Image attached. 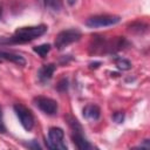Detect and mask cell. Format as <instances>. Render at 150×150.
<instances>
[{
	"instance_id": "obj_14",
	"label": "cell",
	"mask_w": 150,
	"mask_h": 150,
	"mask_svg": "<svg viewBox=\"0 0 150 150\" xmlns=\"http://www.w3.org/2000/svg\"><path fill=\"white\" fill-rule=\"evenodd\" d=\"M112 120H114L116 123H122V122L124 121V112H122V111H116V112H114Z\"/></svg>"
},
{
	"instance_id": "obj_1",
	"label": "cell",
	"mask_w": 150,
	"mask_h": 150,
	"mask_svg": "<svg viewBox=\"0 0 150 150\" xmlns=\"http://www.w3.org/2000/svg\"><path fill=\"white\" fill-rule=\"evenodd\" d=\"M48 27L46 25L29 26V27H20L14 34L9 38H0V43H25L32 41L47 32Z\"/></svg>"
},
{
	"instance_id": "obj_5",
	"label": "cell",
	"mask_w": 150,
	"mask_h": 150,
	"mask_svg": "<svg viewBox=\"0 0 150 150\" xmlns=\"http://www.w3.org/2000/svg\"><path fill=\"white\" fill-rule=\"evenodd\" d=\"M13 108H14V111L20 121V124L23 127V129L27 131L32 130L34 127V116H33L32 111L22 104H15Z\"/></svg>"
},
{
	"instance_id": "obj_10",
	"label": "cell",
	"mask_w": 150,
	"mask_h": 150,
	"mask_svg": "<svg viewBox=\"0 0 150 150\" xmlns=\"http://www.w3.org/2000/svg\"><path fill=\"white\" fill-rule=\"evenodd\" d=\"M0 57L1 59H5V60H8V61H12L19 66H25L26 64V60L19 55V54H15V53H9V52H4V50H0Z\"/></svg>"
},
{
	"instance_id": "obj_2",
	"label": "cell",
	"mask_w": 150,
	"mask_h": 150,
	"mask_svg": "<svg viewBox=\"0 0 150 150\" xmlns=\"http://www.w3.org/2000/svg\"><path fill=\"white\" fill-rule=\"evenodd\" d=\"M81 38V33L80 30L75 29V28H70V29H64L62 32H60L56 38H55V47L59 50L64 49L67 46L71 45L73 42L79 41Z\"/></svg>"
},
{
	"instance_id": "obj_19",
	"label": "cell",
	"mask_w": 150,
	"mask_h": 150,
	"mask_svg": "<svg viewBox=\"0 0 150 150\" xmlns=\"http://www.w3.org/2000/svg\"><path fill=\"white\" fill-rule=\"evenodd\" d=\"M101 64V62H91L90 63V68H97Z\"/></svg>"
},
{
	"instance_id": "obj_7",
	"label": "cell",
	"mask_w": 150,
	"mask_h": 150,
	"mask_svg": "<svg viewBox=\"0 0 150 150\" xmlns=\"http://www.w3.org/2000/svg\"><path fill=\"white\" fill-rule=\"evenodd\" d=\"M55 68H56V67H55L54 63L43 64V66L39 69V71H38V77H39L40 82H41V83H46V82H48V81L52 79L53 74H54Z\"/></svg>"
},
{
	"instance_id": "obj_21",
	"label": "cell",
	"mask_w": 150,
	"mask_h": 150,
	"mask_svg": "<svg viewBox=\"0 0 150 150\" xmlns=\"http://www.w3.org/2000/svg\"><path fill=\"white\" fill-rule=\"evenodd\" d=\"M38 1H40V2H42V4H45V0H38Z\"/></svg>"
},
{
	"instance_id": "obj_22",
	"label": "cell",
	"mask_w": 150,
	"mask_h": 150,
	"mask_svg": "<svg viewBox=\"0 0 150 150\" xmlns=\"http://www.w3.org/2000/svg\"><path fill=\"white\" fill-rule=\"evenodd\" d=\"M1 60H2V59H1V57H0V61H1Z\"/></svg>"
},
{
	"instance_id": "obj_23",
	"label": "cell",
	"mask_w": 150,
	"mask_h": 150,
	"mask_svg": "<svg viewBox=\"0 0 150 150\" xmlns=\"http://www.w3.org/2000/svg\"><path fill=\"white\" fill-rule=\"evenodd\" d=\"M0 111H1V110H0Z\"/></svg>"
},
{
	"instance_id": "obj_13",
	"label": "cell",
	"mask_w": 150,
	"mask_h": 150,
	"mask_svg": "<svg viewBox=\"0 0 150 150\" xmlns=\"http://www.w3.org/2000/svg\"><path fill=\"white\" fill-rule=\"evenodd\" d=\"M45 5L50 9L59 12L62 8V0H45Z\"/></svg>"
},
{
	"instance_id": "obj_6",
	"label": "cell",
	"mask_w": 150,
	"mask_h": 150,
	"mask_svg": "<svg viewBox=\"0 0 150 150\" xmlns=\"http://www.w3.org/2000/svg\"><path fill=\"white\" fill-rule=\"evenodd\" d=\"M34 103L41 111H43L47 115H55L57 112V109H59L56 101L50 98V97L38 96L34 98Z\"/></svg>"
},
{
	"instance_id": "obj_9",
	"label": "cell",
	"mask_w": 150,
	"mask_h": 150,
	"mask_svg": "<svg viewBox=\"0 0 150 150\" xmlns=\"http://www.w3.org/2000/svg\"><path fill=\"white\" fill-rule=\"evenodd\" d=\"M71 139L74 142V144L80 149V150H87L90 148L89 142L84 138V136L82 135V131H73L71 134Z\"/></svg>"
},
{
	"instance_id": "obj_12",
	"label": "cell",
	"mask_w": 150,
	"mask_h": 150,
	"mask_svg": "<svg viewBox=\"0 0 150 150\" xmlns=\"http://www.w3.org/2000/svg\"><path fill=\"white\" fill-rule=\"evenodd\" d=\"M33 50L41 57H46V55L49 53L50 50V45L49 43H42L40 46H35L33 47Z\"/></svg>"
},
{
	"instance_id": "obj_3",
	"label": "cell",
	"mask_w": 150,
	"mask_h": 150,
	"mask_svg": "<svg viewBox=\"0 0 150 150\" xmlns=\"http://www.w3.org/2000/svg\"><path fill=\"white\" fill-rule=\"evenodd\" d=\"M64 132L59 127H53L48 131V137L46 138L47 148L52 150H66L67 145L63 143Z\"/></svg>"
},
{
	"instance_id": "obj_11",
	"label": "cell",
	"mask_w": 150,
	"mask_h": 150,
	"mask_svg": "<svg viewBox=\"0 0 150 150\" xmlns=\"http://www.w3.org/2000/svg\"><path fill=\"white\" fill-rule=\"evenodd\" d=\"M115 66L120 69V70H129L131 69V62L124 57H121V56H117L115 57Z\"/></svg>"
},
{
	"instance_id": "obj_15",
	"label": "cell",
	"mask_w": 150,
	"mask_h": 150,
	"mask_svg": "<svg viewBox=\"0 0 150 150\" xmlns=\"http://www.w3.org/2000/svg\"><path fill=\"white\" fill-rule=\"evenodd\" d=\"M67 88H68V81H67V79H62L57 84V90L59 91H66Z\"/></svg>"
},
{
	"instance_id": "obj_4",
	"label": "cell",
	"mask_w": 150,
	"mask_h": 150,
	"mask_svg": "<svg viewBox=\"0 0 150 150\" xmlns=\"http://www.w3.org/2000/svg\"><path fill=\"white\" fill-rule=\"evenodd\" d=\"M121 18L117 15H94L86 20V26L89 28H100V27H109L118 23Z\"/></svg>"
},
{
	"instance_id": "obj_16",
	"label": "cell",
	"mask_w": 150,
	"mask_h": 150,
	"mask_svg": "<svg viewBox=\"0 0 150 150\" xmlns=\"http://www.w3.org/2000/svg\"><path fill=\"white\" fill-rule=\"evenodd\" d=\"M27 146H28V148H33V149H41V146L39 145V143H36L35 141H33L32 143H28Z\"/></svg>"
},
{
	"instance_id": "obj_17",
	"label": "cell",
	"mask_w": 150,
	"mask_h": 150,
	"mask_svg": "<svg viewBox=\"0 0 150 150\" xmlns=\"http://www.w3.org/2000/svg\"><path fill=\"white\" fill-rule=\"evenodd\" d=\"M6 131V128L4 125V122H2V118H1V111H0V132H5Z\"/></svg>"
},
{
	"instance_id": "obj_8",
	"label": "cell",
	"mask_w": 150,
	"mask_h": 150,
	"mask_svg": "<svg viewBox=\"0 0 150 150\" xmlns=\"http://www.w3.org/2000/svg\"><path fill=\"white\" fill-rule=\"evenodd\" d=\"M101 110L96 104H88L83 108V117L89 121H96L100 118Z\"/></svg>"
},
{
	"instance_id": "obj_18",
	"label": "cell",
	"mask_w": 150,
	"mask_h": 150,
	"mask_svg": "<svg viewBox=\"0 0 150 150\" xmlns=\"http://www.w3.org/2000/svg\"><path fill=\"white\" fill-rule=\"evenodd\" d=\"M141 148H150V144H149V139H144V143L141 144Z\"/></svg>"
},
{
	"instance_id": "obj_20",
	"label": "cell",
	"mask_w": 150,
	"mask_h": 150,
	"mask_svg": "<svg viewBox=\"0 0 150 150\" xmlns=\"http://www.w3.org/2000/svg\"><path fill=\"white\" fill-rule=\"evenodd\" d=\"M67 2H68V4L70 5V6H73V5H74V4L76 2V0H67Z\"/></svg>"
}]
</instances>
